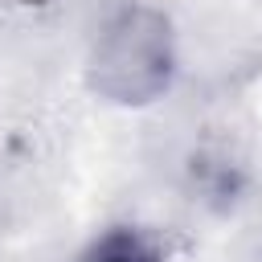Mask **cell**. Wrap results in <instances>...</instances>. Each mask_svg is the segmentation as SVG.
Returning <instances> with one entry per match:
<instances>
[{
    "label": "cell",
    "instance_id": "1",
    "mask_svg": "<svg viewBox=\"0 0 262 262\" xmlns=\"http://www.w3.org/2000/svg\"><path fill=\"white\" fill-rule=\"evenodd\" d=\"M180 70L172 16L156 4L131 0L115 8L86 57V86L111 106H151L160 102Z\"/></svg>",
    "mask_w": 262,
    "mask_h": 262
},
{
    "label": "cell",
    "instance_id": "2",
    "mask_svg": "<svg viewBox=\"0 0 262 262\" xmlns=\"http://www.w3.org/2000/svg\"><path fill=\"white\" fill-rule=\"evenodd\" d=\"M70 262H164V246L151 229L119 221V225L98 229Z\"/></svg>",
    "mask_w": 262,
    "mask_h": 262
}]
</instances>
